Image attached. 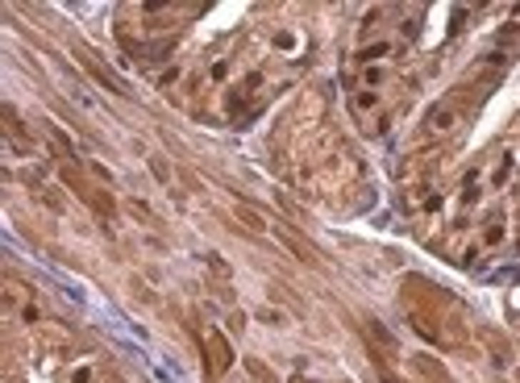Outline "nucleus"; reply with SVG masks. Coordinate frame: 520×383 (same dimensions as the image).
Masks as SVG:
<instances>
[{
	"mask_svg": "<svg viewBox=\"0 0 520 383\" xmlns=\"http://www.w3.org/2000/svg\"><path fill=\"white\" fill-rule=\"evenodd\" d=\"M383 54H387V42H379V46L362 50V59H383Z\"/></svg>",
	"mask_w": 520,
	"mask_h": 383,
	"instance_id": "nucleus-1",
	"label": "nucleus"
}]
</instances>
